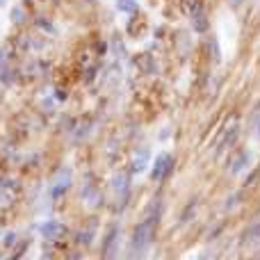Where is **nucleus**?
Wrapping results in <instances>:
<instances>
[{"instance_id": "nucleus-1", "label": "nucleus", "mask_w": 260, "mask_h": 260, "mask_svg": "<svg viewBox=\"0 0 260 260\" xmlns=\"http://www.w3.org/2000/svg\"><path fill=\"white\" fill-rule=\"evenodd\" d=\"M151 240H153V221H151V219H146V221H142V224L137 226V231H135L133 249H135L137 253H142L144 249H148Z\"/></svg>"}, {"instance_id": "nucleus-2", "label": "nucleus", "mask_w": 260, "mask_h": 260, "mask_svg": "<svg viewBox=\"0 0 260 260\" xmlns=\"http://www.w3.org/2000/svg\"><path fill=\"white\" fill-rule=\"evenodd\" d=\"M169 167H171V155H160L155 160V169H153V178H165L167 176V171H169Z\"/></svg>"}, {"instance_id": "nucleus-3", "label": "nucleus", "mask_w": 260, "mask_h": 260, "mask_svg": "<svg viewBox=\"0 0 260 260\" xmlns=\"http://www.w3.org/2000/svg\"><path fill=\"white\" fill-rule=\"evenodd\" d=\"M247 162H249V155H247V153H242V155L238 157V162L233 165V171H235V174H238V171H242V167L247 165Z\"/></svg>"}, {"instance_id": "nucleus-4", "label": "nucleus", "mask_w": 260, "mask_h": 260, "mask_svg": "<svg viewBox=\"0 0 260 260\" xmlns=\"http://www.w3.org/2000/svg\"><path fill=\"white\" fill-rule=\"evenodd\" d=\"M57 233V224L55 221H48V224L44 226V235H55Z\"/></svg>"}, {"instance_id": "nucleus-5", "label": "nucleus", "mask_w": 260, "mask_h": 260, "mask_svg": "<svg viewBox=\"0 0 260 260\" xmlns=\"http://www.w3.org/2000/svg\"><path fill=\"white\" fill-rule=\"evenodd\" d=\"M256 128H258V137H260V117H258V123H256Z\"/></svg>"}]
</instances>
